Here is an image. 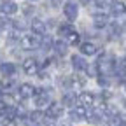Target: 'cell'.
Segmentation results:
<instances>
[{
  "label": "cell",
  "instance_id": "6da1fadb",
  "mask_svg": "<svg viewBox=\"0 0 126 126\" xmlns=\"http://www.w3.org/2000/svg\"><path fill=\"white\" fill-rule=\"evenodd\" d=\"M63 114V105L58 103V102H51L49 105H47V110H46V116L49 117V119H58L61 117Z\"/></svg>",
  "mask_w": 126,
  "mask_h": 126
},
{
  "label": "cell",
  "instance_id": "7a4b0ae2",
  "mask_svg": "<svg viewBox=\"0 0 126 126\" xmlns=\"http://www.w3.org/2000/svg\"><path fill=\"white\" fill-rule=\"evenodd\" d=\"M39 37L37 35H33V33H32V35H23L21 37V47H23V49H26V51H30V49H35V47L39 46Z\"/></svg>",
  "mask_w": 126,
  "mask_h": 126
},
{
  "label": "cell",
  "instance_id": "3957f363",
  "mask_svg": "<svg viewBox=\"0 0 126 126\" xmlns=\"http://www.w3.org/2000/svg\"><path fill=\"white\" fill-rule=\"evenodd\" d=\"M63 14L67 16L68 21H74V19L77 18V14H79L77 4H75V2H67L65 5H63Z\"/></svg>",
  "mask_w": 126,
  "mask_h": 126
},
{
  "label": "cell",
  "instance_id": "277c9868",
  "mask_svg": "<svg viewBox=\"0 0 126 126\" xmlns=\"http://www.w3.org/2000/svg\"><path fill=\"white\" fill-rule=\"evenodd\" d=\"M72 67L75 72H86L88 70V61L82 56H72Z\"/></svg>",
  "mask_w": 126,
  "mask_h": 126
},
{
  "label": "cell",
  "instance_id": "5b68a950",
  "mask_svg": "<svg viewBox=\"0 0 126 126\" xmlns=\"http://www.w3.org/2000/svg\"><path fill=\"white\" fill-rule=\"evenodd\" d=\"M37 61L33 60V58H26L25 61H23V72L25 74H28V75H33V74H37Z\"/></svg>",
  "mask_w": 126,
  "mask_h": 126
},
{
  "label": "cell",
  "instance_id": "8992f818",
  "mask_svg": "<svg viewBox=\"0 0 126 126\" xmlns=\"http://www.w3.org/2000/svg\"><path fill=\"white\" fill-rule=\"evenodd\" d=\"M77 100H79V103H81V107H89V105H94V94L84 91V93H81L77 96Z\"/></svg>",
  "mask_w": 126,
  "mask_h": 126
},
{
  "label": "cell",
  "instance_id": "52a82bcc",
  "mask_svg": "<svg viewBox=\"0 0 126 126\" xmlns=\"http://www.w3.org/2000/svg\"><path fill=\"white\" fill-rule=\"evenodd\" d=\"M0 11H2L5 16H11L14 12H18V5L11 0H5V2H0Z\"/></svg>",
  "mask_w": 126,
  "mask_h": 126
},
{
  "label": "cell",
  "instance_id": "ba28073f",
  "mask_svg": "<svg viewBox=\"0 0 126 126\" xmlns=\"http://www.w3.org/2000/svg\"><path fill=\"white\" fill-rule=\"evenodd\" d=\"M93 23H94L96 28H103V26L109 25V16L105 12H96V14L93 16Z\"/></svg>",
  "mask_w": 126,
  "mask_h": 126
},
{
  "label": "cell",
  "instance_id": "9c48e42d",
  "mask_svg": "<svg viewBox=\"0 0 126 126\" xmlns=\"http://www.w3.org/2000/svg\"><path fill=\"white\" fill-rule=\"evenodd\" d=\"M33 94H35V88L32 86V84L25 82V84L19 86V96H21V98H32Z\"/></svg>",
  "mask_w": 126,
  "mask_h": 126
},
{
  "label": "cell",
  "instance_id": "30bf717a",
  "mask_svg": "<svg viewBox=\"0 0 126 126\" xmlns=\"http://www.w3.org/2000/svg\"><path fill=\"white\" fill-rule=\"evenodd\" d=\"M96 51H98V47H96V44H93V42H82L81 44V53L86 54V56L96 54Z\"/></svg>",
  "mask_w": 126,
  "mask_h": 126
},
{
  "label": "cell",
  "instance_id": "8fae6325",
  "mask_svg": "<svg viewBox=\"0 0 126 126\" xmlns=\"http://www.w3.org/2000/svg\"><path fill=\"white\" fill-rule=\"evenodd\" d=\"M110 11H112V16H123L124 14V0H114L110 4Z\"/></svg>",
  "mask_w": 126,
  "mask_h": 126
},
{
  "label": "cell",
  "instance_id": "7c38bea8",
  "mask_svg": "<svg viewBox=\"0 0 126 126\" xmlns=\"http://www.w3.org/2000/svg\"><path fill=\"white\" fill-rule=\"evenodd\" d=\"M86 117V109L84 107H75V109H72L70 110V119L72 121H81V119H84Z\"/></svg>",
  "mask_w": 126,
  "mask_h": 126
},
{
  "label": "cell",
  "instance_id": "4fadbf2b",
  "mask_svg": "<svg viewBox=\"0 0 126 126\" xmlns=\"http://www.w3.org/2000/svg\"><path fill=\"white\" fill-rule=\"evenodd\" d=\"M100 72L102 74H110L112 72V61H110L109 58H103V54H102V58H100Z\"/></svg>",
  "mask_w": 126,
  "mask_h": 126
},
{
  "label": "cell",
  "instance_id": "5bb4252c",
  "mask_svg": "<svg viewBox=\"0 0 126 126\" xmlns=\"http://www.w3.org/2000/svg\"><path fill=\"white\" fill-rule=\"evenodd\" d=\"M32 30H33L35 35H44V33H46V25H44V21L33 19V21H32Z\"/></svg>",
  "mask_w": 126,
  "mask_h": 126
},
{
  "label": "cell",
  "instance_id": "9a60e30c",
  "mask_svg": "<svg viewBox=\"0 0 126 126\" xmlns=\"http://www.w3.org/2000/svg\"><path fill=\"white\" fill-rule=\"evenodd\" d=\"M49 103H51L49 94H46V93H39L37 96H35V105H37V107H47Z\"/></svg>",
  "mask_w": 126,
  "mask_h": 126
},
{
  "label": "cell",
  "instance_id": "2e32d148",
  "mask_svg": "<svg viewBox=\"0 0 126 126\" xmlns=\"http://www.w3.org/2000/svg\"><path fill=\"white\" fill-rule=\"evenodd\" d=\"M75 93H65L63 94V98H61V105H67V107H74L75 105Z\"/></svg>",
  "mask_w": 126,
  "mask_h": 126
},
{
  "label": "cell",
  "instance_id": "e0dca14e",
  "mask_svg": "<svg viewBox=\"0 0 126 126\" xmlns=\"http://www.w3.org/2000/svg\"><path fill=\"white\" fill-rule=\"evenodd\" d=\"M53 47L56 49V53H58L60 56H65V54H67V51H68V44H67V42H61V40L54 42V44H53Z\"/></svg>",
  "mask_w": 126,
  "mask_h": 126
},
{
  "label": "cell",
  "instance_id": "ac0fdd59",
  "mask_svg": "<svg viewBox=\"0 0 126 126\" xmlns=\"http://www.w3.org/2000/svg\"><path fill=\"white\" fill-rule=\"evenodd\" d=\"M86 117H88L89 123H100V119L103 117V114L100 112V110H89V112L86 114Z\"/></svg>",
  "mask_w": 126,
  "mask_h": 126
},
{
  "label": "cell",
  "instance_id": "d6986e66",
  "mask_svg": "<svg viewBox=\"0 0 126 126\" xmlns=\"http://www.w3.org/2000/svg\"><path fill=\"white\" fill-rule=\"evenodd\" d=\"M0 72H2L5 77H11L14 72H16V67L12 63H2V67H0Z\"/></svg>",
  "mask_w": 126,
  "mask_h": 126
},
{
  "label": "cell",
  "instance_id": "ffe728a7",
  "mask_svg": "<svg viewBox=\"0 0 126 126\" xmlns=\"http://www.w3.org/2000/svg\"><path fill=\"white\" fill-rule=\"evenodd\" d=\"M67 44L68 46H77V44H81V35L77 33V32H70V33L67 35Z\"/></svg>",
  "mask_w": 126,
  "mask_h": 126
},
{
  "label": "cell",
  "instance_id": "44dd1931",
  "mask_svg": "<svg viewBox=\"0 0 126 126\" xmlns=\"http://www.w3.org/2000/svg\"><path fill=\"white\" fill-rule=\"evenodd\" d=\"M109 124H110V126H123V124H124V121H123V116H117V114L110 116V121H109Z\"/></svg>",
  "mask_w": 126,
  "mask_h": 126
},
{
  "label": "cell",
  "instance_id": "7402d4cb",
  "mask_svg": "<svg viewBox=\"0 0 126 126\" xmlns=\"http://www.w3.org/2000/svg\"><path fill=\"white\" fill-rule=\"evenodd\" d=\"M58 32H60V35H65V37H67L70 32H74V26L68 25V23H65V25H61V26L58 28Z\"/></svg>",
  "mask_w": 126,
  "mask_h": 126
},
{
  "label": "cell",
  "instance_id": "603a6c76",
  "mask_svg": "<svg viewBox=\"0 0 126 126\" xmlns=\"http://www.w3.org/2000/svg\"><path fill=\"white\" fill-rule=\"evenodd\" d=\"M124 65H126V63H124V58H121L119 60V67H116V72L119 74V77H121V81H124Z\"/></svg>",
  "mask_w": 126,
  "mask_h": 126
},
{
  "label": "cell",
  "instance_id": "cb8c5ba5",
  "mask_svg": "<svg viewBox=\"0 0 126 126\" xmlns=\"http://www.w3.org/2000/svg\"><path fill=\"white\" fill-rule=\"evenodd\" d=\"M121 32H123V26L117 25V23H112L110 25V35L116 37V35H121Z\"/></svg>",
  "mask_w": 126,
  "mask_h": 126
},
{
  "label": "cell",
  "instance_id": "d4e9b609",
  "mask_svg": "<svg viewBox=\"0 0 126 126\" xmlns=\"http://www.w3.org/2000/svg\"><path fill=\"white\" fill-rule=\"evenodd\" d=\"M42 112H39V110H35V112H32V116H30V119L33 121V123H39V121H42Z\"/></svg>",
  "mask_w": 126,
  "mask_h": 126
},
{
  "label": "cell",
  "instance_id": "484cf974",
  "mask_svg": "<svg viewBox=\"0 0 126 126\" xmlns=\"http://www.w3.org/2000/svg\"><path fill=\"white\" fill-rule=\"evenodd\" d=\"M96 5L98 7H105L107 5V0H96Z\"/></svg>",
  "mask_w": 126,
  "mask_h": 126
},
{
  "label": "cell",
  "instance_id": "4316f807",
  "mask_svg": "<svg viewBox=\"0 0 126 126\" xmlns=\"http://www.w3.org/2000/svg\"><path fill=\"white\" fill-rule=\"evenodd\" d=\"M4 110H5V102H4V100H0V114H2Z\"/></svg>",
  "mask_w": 126,
  "mask_h": 126
},
{
  "label": "cell",
  "instance_id": "83f0119b",
  "mask_svg": "<svg viewBox=\"0 0 126 126\" xmlns=\"http://www.w3.org/2000/svg\"><path fill=\"white\" fill-rule=\"evenodd\" d=\"M4 89H5V84H4V82H0V94L4 93Z\"/></svg>",
  "mask_w": 126,
  "mask_h": 126
},
{
  "label": "cell",
  "instance_id": "f1b7e54d",
  "mask_svg": "<svg viewBox=\"0 0 126 126\" xmlns=\"http://www.w3.org/2000/svg\"><path fill=\"white\" fill-rule=\"evenodd\" d=\"M81 2H82V4H89V0H81Z\"/></svg>",
  "mask_w": 126,
  "mask_h": 126
},
{
  "label": "cell",
  "instance_id": "f546056e",
  "mask_svg": "<svg viewBox=\"0 0 126 126\" xmlns=\"http://www.w3.org/2000/svg\"><path fill=\"white\" fill-rule=\"evenodd\" d=\"M63 126H65V124H63Z\"/></svg>",
  "mask_w": 126,
  "mask_h": 126
}]
</instances>
